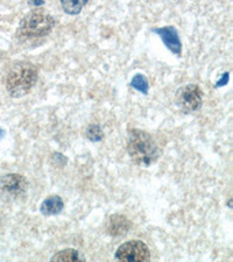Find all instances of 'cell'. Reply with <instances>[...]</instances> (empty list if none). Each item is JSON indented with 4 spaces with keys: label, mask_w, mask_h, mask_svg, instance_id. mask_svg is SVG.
<instances>
[{
    "label": "cell",
    "mask_w": 233,
    "mask_h": 262,
    "mask_svg": "<svg viewBox=\"0 0 233 262\" xmlns=\"http://www.w3.org/2000/svg\"><path fill=\"white\" fill-rule=\"evenodd\" d=\"M127 153L140 167H150L158 161L161 151L153 137L141 129H130L127 137Z\"/></svg>",
    "instance_id": "6da1fadb"
},
{
    "label": "cell",
    "mask_w": 233,
    "mask_h": 262,
    "mask_svg": "<svg viewBox=\"0 0 233 262\" xmlns=\"http://www.w3.org/2000/svg\"><path fill=\"white\" fill-rule=\"evenodd\" d=\"M39 70L27 61H20L11 67L6 76V90L13 98H21L32 90L37 81Z\"/></svg>",
    "instance_id": "7a4b0ae2"
},
{
    "label": "cell",
    "mask_w": 233,
    "mask_h": 262,
    "mask_svg": "<svg viewBox=\"0 0 233 262\" xmlns=\"http://www.w3.org/2000/svg\"><path fill=\"white\" fill-rule=\"evenodd\" d=\"M55 20L44 11H33L21 20L18 34L23 39H39L52 33Z\"/></svg>",
    "instance_id": "3957f363"
},
{
    "label": "cell",
    "mask_w": 233,
    "mask_h": 262,
    "mask_svg": "<svg viewBox=\"0 0 233 262\" xmlns=\"http://www.w3.org/2000/svg\"><path fill=\"white\" fill-rule=\"evenodd\" d=\"M203 104V91L196 84H188L176 92V105L183 113L198 111Z\"/></svg>",
    "instance_id": "277c9868"
},
{
    "label": "cell",
    "mask_w": 233,
    "mask_h": 262,
    "mask_svg": "<svg viewBox=\"0 0 233 262\" xmlns=\"http://www.w3.org/2000/svg\"><path fill=\"white\" fill-rule=\"evenodd\" d=\"M28 181L20 174H7L0 179V193L7 201H16L26 195Z\"/></svg>",
    "instance_id": "5b68a950"
},
{
    "label": "cell",
    "mask_w": 233,
    "mask_h": 262,
    "mask_svg": "<svg viewBox=\"0 0 233 262\" xmlns=\"http://www.w3.org/2000/svg\"><path fill=\"white\" fill-rule=\"evenodd\" d=\"M114 257L119 261L145 262L151 259V252L141 240H130L118 247Z\"/></svg>",
    "instance_id": "8992f818"
},
{
    "label": "cell",
    "mask_w": 233,
    "mask_h": 262,
    "mask_svg": "<svg viewBox=\"0 0 233 262\" xmlns=\"http://www.w3.org/2000/svg\"><path fill=\"white\" fill-rule=\"evenodd\" d=\"M152 32L158 34L161 37V40L163 41V43L166 47L171 50V52L176 55V56H181L182 54V43L177 33L176 28L174 26H166L161 28H153Z\"/></svg>",
    "instance_id": "52a82bcc"
},
{
    "label": "cell",
    "mask_w": 233,
    "mask_h": 262,
    "mask_svg": "<svg viewBox=\"0 0 233 262\" xmlns=\"http://www.w3.org/2000/svg\"><path fill=\"white\" fill-rule=\"evenodd\" d=\"M132 223L122 214H112L107 223V232L112 236H124L130 231Z\"/></svg>",
    "instance_id": "ba28073f"
},
{
    "label": "cell",
    "mask_w": 233,
    "mask_h": 262,
    "mask_svg": "<svg viewBox=\"0 0 233 262\" xmlns=\"http://www.w3.org/2000/svg\"><path fill=\"white\" fill-rule=\"evenodd\" d=\"M63 209H65V203H63L62 198L57 195H52L42 202L40 206V212L44 215L49 217V215L60 214Z\"/></svg>",
    "instance_id": "9c48e42d"
},
{
    "label": "cell",
    "mask_w": 233,
    "mask_h": 262,
    "mask_svg": "<svg viewBox=\"0 0 233 262\" xmlns=\"http://www.w3.org/2000/svg\"><path fill=\"white\" fill-rule=\"evenodd\" d=\"M63 11L70 15L79 14L89 0H60Z\"/></svg>",
    "instance_id": "30bf717a"
},
{
    "label": "cell",
    "mask_w": 233,
    "mask_h": 262,
    "mask_svg": "<svg viewBox=\"0 0 233 262\" xmlns=\"http://www.w3.org/2000/svg\"><path fill=\"white\" fill-rule=\"evenodd\" d=\"M52 261H80L79 252L74 248H67L62 251L55 253L52 256Z\"/></svg>",
    "instance_id": "8fae6325"
},
{
    "label": "cell",
    "mask_w": 233,
    "mask_h": 262,
    "mask_svg": "<svg viewBox=\"0 0 233 262\" xmlns=\"http://www.w3.org/2000/svg\"><path fill=\"white\" fill-rule=\"evenodd\" d=\"M131 86L143 95H147L148 90H150V84H148L147 78L141 74H137L134 76L132 81H131Z\"/></svg>",
    "instance_id": "7c38bea8"
},
{
    "label": "cell",
    "mask_w": 233,
    "mask_h": 262,
    "mask_svg": "<svg viewBox=\"0 0 233 262\" xmlns=\"http://www.w3.org/2000/svg\"><path fill=\"white\" fill-rule=\"evenodd\" d=\"M86 135H87V138H88L90 141H92V142H98V141L101 140V139H103L104 133H103V129H101V127H100L99 125L92 124V125H90V126H89V127L87 128Z\"/></svg>",
    "instance_id": "4fadbf2b"
},
{
    "label": "cell",
    "mask_w": 233,
    "mask_h": 262,
    "mask_svg": "<svg viewBox=\"0 0 233 262\" xmlns=\"http://www.w3.org/2000/svg\"><path fill=\"white\" fill-rule=\"evenodd\" d=\"M228 79H230V76H228V73L223 74L222 77H220V79L217 82V84H216V86L219 88V86L226 85V84L228 83Z\"/></svg>",
    "instance_id": "5bb4252c"
},
{
    "label": "cell",
    "mask_w": 233,
    "mask_h": 262,
    "mask_svg": "<svg viewBox=\"0 0 233 262\" xmlns=\"http://www.w3.org/2000/svg\"><path fill=\"white\" fill-rule=\"evenodd\" d=\"M4 135H5V132H4V129L0 128V140L4 138Z\"/></svg>",
    "instance_id": "9a60e30c"
}]
</instances>
